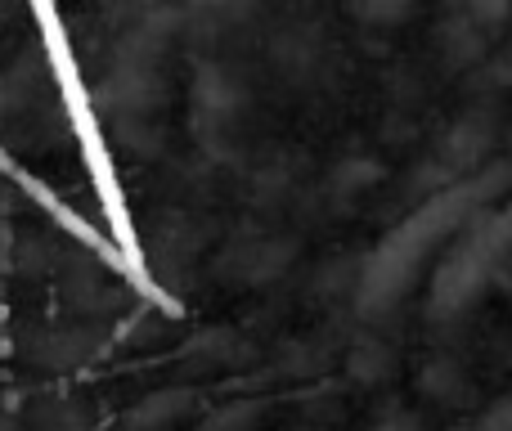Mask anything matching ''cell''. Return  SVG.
<instances>
[{"label": "cell", "instance_id": "obj_2", "mask_svg": "<svg viewBox=\"0 0 512 431\" xmlns=\"http://www.w3.org/2000/svg\"><path fill=\"white\" fill-rule=\"evenodd\" d=\"M0 171H5V176H14L18 185H23L27 194H32L36 203L45 207V212H50V216L59 220L63 229H68V234H77V243H86L90 252H99V256H104V261L113 265V270H117V274H122V279H126V256H122V247H117V238H113V234H99L95 225H86V220H81L77 212H72V207L63 203V198L54 194V189L45 185V180H36L32 171H23V167H18L14 158H5V153H0Z\"/></svg>", "mask_w": 512, "mask_h": 431}, {"label": "cell", "instance_id": "obj_1", "mask_svg": "<svg viewBox=\"0 0 512 431\" xmlns=\"http://www.w3.org/2000/svg\"><path fill=\"white\" fill-rule=\"evenodd\" d=\"M454 220H459V212H454L450 203H432V207H423V212L409 220V225H400L396 234L378 247V256H373L369 292H382V297L405 292V283L414 279L418 261H423V256L441 243V234L454 225Z\"/></svg>", "mask_w": 512, "mask_h": 431}, {"label": "cell", "instance_id": "obj_3", "mask_svg": "<svg viewBox=\"0 0 512 431\" xmlns=\"http://www.w3.org/2000/svg\"><path fill=\"white\" fill-rule=\"evenodd\" d=\"M414 0H355V14L369 18V23H396V18L409 14Z\"/></svg>", "mask_w": 512, "mask_h": 431}]
</instances>
